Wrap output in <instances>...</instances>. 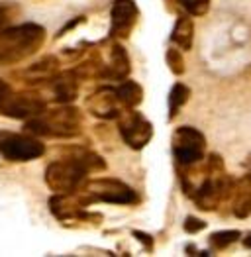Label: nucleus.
<instances>
[{
  "label": "nucleus",
  "instance_id": "obj_24",
  "mask_svg": "<svg viewBox=\"0 0 251 257\" xmlns=\"http://www.w3.org/2000/svg\"><path fill=\"white\" fill-rule=\"evenodd\" d=\"M243 245H245V247H249L251 249V234L247 237H245V239H243Z\"/></svg>",
  "mask_w": 251,
  "mask_h": 257
},
{
  "label": "nucleus",
  "instance_id": "obj_23",
  "mask_svg": "<svg viewBox=\"0 0 251 257\" xmlns=\"http://www.w3.org/2000/svg\"><path fill=\"white\" fill-rule=\"evenodd\" d=\"M8 16H10V12L6 10V6H0V28H2V26H4L6 22L10 20Z\"/></svg>",
  "mask_w": 251,
  "mask_h": 257
},
{
  "label": "nucleus",
  "instance_id": "obj_19",
  "mask_svg": "<svg viewBox=\"0 0 251 257\" xmlns=\"http://www.w3.org/2000/svg\"><path fill=\"white\" fill-rule=\"evenodd\" d=\"M185 8L188 10V14L192 16H204L210 8V0H179Z\"/></svg>",
  "mask_w": 251,
  "mask_h": 257
},
{
  "label": "nucleus",
  "instance_id": "obj_4",
  "mask_svg": "<svg viewBox=\"0 0 251 257\" xmlns=\"http://www.w3.org/2000/svg\"><path fill=\"white\" fill-rule=\"evenodd\" d=\"M173 155L179 167H192L204 159L206 138L192 126H181L173 134Z\"/></svg>",
  "mask_w": 251,
  "mask_h": 257
},
{
  "label": "nucleus",
  "instance_id": "obj_12",
  "mask_svg": "<svg viewBox=\"0 0 251 257\" xmlns=\"http://www.w3.org/2000/svg\"><path fill=\"white\" fill-rule=\"evenodd\" d=\"M171 42L183 51H190L192 42H194V22L188 16H179L177 18V24H175L173 34H171Z\"/></svg>",
  "mask_w": 251,
  "mask_h": 257
},
{
  "label": "nucleus",
  "instance_id": "obj_22",
  "mask_svg": "<svg viewBox=\"0 0 251 257\" xmlns=\"http://www.w3.org/2000/svg\"><path fill=\"white\" fill-rule=\"evenodd\" d=\"M8 96H10V86L6 85L4 81H0V108H2V104L6 102Z\"/></svg>",
  "mask_w": 251,
  "mask_h": 257
},
{
  "label": "nucleus",
  "instance_id": "obj_21",
  "mask_svg": "<svg viewBox=\"0 0 251 257\" xmlns=\"http://www.w3.org/2000/svg\"><path fill=\"white\" fill-rule=\"evenodd\" d=\"M134 236H136V239L140 241V243H144L146 245V249L147 251H151L153 249V237L149 236V234H146V232H140V230H134Z\"/></svg>",
  "mask_w": 251,
  "mask_h": 257
},
{
  "label": "nucleus",
  "instance_id": "obj_16",
  "mask_svg": "<svg viewBox=\"0 0 251 257\" xmlns=\"http://www.w3.org/2000/svg\"><path fill=\"white\" fill-rule=\"evenodd\" d=\"M53 90L59 102H71L77 96V81L73 79V75H63L59 81H55Z\"/></svg>",
  "mask_w": 251,
  "mask_h": 257
},
{
  "label": "nucleus",
  "instance_id": "obj_20",
  "mask_svg": "<svg viewBox=\"0 0 251 257\" xmlns=\"http://www.w3.org/2000/svg\"><path fill=\"white\" fill-rule=\"evenodd\" d=\"M204 228H206V222H204V220H200V218H196V216H187V220H185V232L196 234V232H200V230H204Z\"/></svg>",
  "mask_w": 251,
  "mask_h": 257
},
{
  "label": "nucleus",
  "instance_id": "obj_5",
  "mask_svg": "<svg viewBox=\"0 0 251 257\" xmlns=\"http://www.w3.org/2000/svg\"><path fill=\"white\" fill-rule=\"evenodd\" d=\"M83 193L88 198V202H110V204H136L140 198L132 187L118 179H94L83 185Z\"/></svg>",
  "mask_w": 251,
  "mask_h": 257
},
{
  "label": "nucleus",
  "instance_id": "obj_13",
  "mask_svg": "<svg viewBox=\"0 0 251 257\" xmlns=\"http://www.w3.org/2000/svg\"><path fill=\"white\" fill-rule=\"evenodd\" d=\"M114 94L118 98V102L124 108H136L142 104L144 100V88L138 85L136 81H122V85L114 88Z\"/></svg>",
  "mask_w": 251,
  "mask_h": 257
},
{
  "label": "nucleus",
  "instance_id": "obj_9",
  "mask_svg": "<svg viewBox=\"0 0 251 257\" xmlns=\"http://www.w3.org/2000/svg\"><path fill=\"white\" fill-rule=\"evenodd\" d=\"M138 6L134 0H114L112 4V30L116 38H130L134 26L138 24Z\"/></svg>",
  "mask_w": 251,
  "mask_h": 257
},
{
  "label": "nucleus",
  "instance_id": "obj_14",
  "mask_svg": "<svg viewBox=\"0 0 251 257\" xmlns=\"http://www.w3.org/2000/svg\"><path fill=\"white\" fill-rule=\"evenodd\" d=\"M106 77L116 79V81H124L130 75V57L126 53V49L122 45H114L112 47V65L106 69Z\"/></svg>",
  "mask_w": 251,
  "mask_h": 257
},
{
  "label": "nucleus",
  "instance_id": "obj_7",
  "mask_svg": "<svg viewBox=\"0 0 251 257\" xmlns=\"http://www.w3.org/2000/svg\"><path fill=\"white\" fill-rule=\"evenodd\" d=\"M116 120H118L124 142L132 150H144L149 144V140L153 136V128L142 116V112H136L134 108H126L116 116Z\"/></svg>",
  "mask_w": 251,
  "mask_h": 257
},
{
  "label": "nucleus",
  "instance_id": "obj_11",
  "mask_svg": "<svg viewBox=\"0 0 251 257\" xmlns=\"http://www.w3.org/2000/svg\"><path fill=\"white\" fill-rule=\"evenodd\" d=\"M233 214L237 218H247L251 214V177H243L233 183Z\"/></svg>",
  "mask_w": 251,
  "mask_h": 257
},
{
  "label": "nucleus",
  "instance_id": "obj_15",
  "mask_svg": "<svg viewBox=\"0 0 251 257\" xmlns=\"http://www.w3.org/2000/svg\"><path fill=\"white\" fill-rule=\"evenodd\" d=\"M188 98H190V88L187 85L177 83L171 88V92H169V120L177 118L179 110L183 108L185 102H188Z\"/></svg>",
  "mask_w": 251,
  "mask_h": 257
},
{
  "label": "nucleus",
  "instance_id": "obj_8",
  "mask_svg": "<svg viewBox=\"0 0 251 257\" xmlns=\"http://www.w3.org/2000/svg\"><path fill=\"white\" fill-rule=\"evenodd\" d=\"M0 110L6 116L20 118V120H30V118H36V116H40V114L45 112V102L38 94L26 92V94L8 96Z\"/></svg>",
  "mask_w": 251,
  "mask_h": 257
},
{
  "label": "nucleus",
  "instance_id": "obj_18",
  "mask_svg": "<svg viewBox=\"0 0 251 257\" xmlns=\"http://www.w3.org/2000/svg\"><path fill=\"white\" fill-rule=\"evenodd\" d=\"M165 59H167V65L169 69H171V73L173 75H183L185 71H187V67H185V59H183V55H181V51L179 49H169L167 55H165Z\"/></svg>",
  "mask_w": 251,
  "mask_h": 257
},
{
  "label": "nucleus",
  "instance_id": "obj_17",
  "mask_svg": "<svg viewBox=\"0 0 251 257\" xmlns=\"http://www.w3.org/2000/svg\"><path fill=\"white\" fill-rule=\"evenodd\" d=\"M239 237H241V232H239V230H222V232L210 234L208 241L214 249H224V247H228L231 243H235Z\"/></svg>",
  "mask_w": 251,
  "mask_h": 257
},
{
  "label": "nucleus",
  "instance_id": "obj_10",
  "mask_svg": "<svg viewBox=\"0 0 251 257\" xmlns=\"http://www.w3.org/2000/svg\"><path fill=\"white\" fill-rule=\"evenodd\" d=\"M116 104H120V102H118V98H116V94H114L112 88L100 90V92L94 94V98L88 102L92 114H94V116H100V118H116V116L120 114V110H118Z\"/></svg>",
  "mask_w": 251,
  "mask_h": 257
},
{
  "label": "nucleus",
  "instance_id": "obj_6",
  "mask_svg": "<svg viewBox=\"0 0 251 257\" xmlns=\"http://www.w3.org/2000/svg\"><path fill=\"white\" fill-rule=\"evenodd\" d=\"M45 153V146L40 140L20 134H0V155L8 161H32Z\"/></svg>",
  "mask_w": 251,
  "mask_h": 257
},
{
  "label": "nucleus",
  "instance_id": "obj_2",
  "mask_svg": "<svg viewBox=\"0 0 251 257\" xmlns=\"http://www.w3.org/2000/svg\"><path fill=\"white\" fill-rule=\"evenodd\" d=\"M45 42V30L38 24H24L0 30V67L20 63L34 55Z\"/></svg>",
  "mask_w": 251,
  "mask_h": 257
},
{
  "label": "nucleus",
  "instance_id": "obj_1",
  "mask_svg": "<svg viewBox=\"0 0 251 257\" xmlns=\"http://www.w3.org/2000/svg\"><path fill=\"white\" fill-rule=\"evenodd\" d=\"M106 169L104 159L92 151H83L75 157L53 161L45 169V183L51 191L59 194L77 193L86 181V175Z\"/></svg>",
  "mask_w": 251,
  "mask_h": 257
},
{
  "label": "nucleus",
  "instance_id": "obj_3",
  "mask_svg": "<svg viewBox=\"0 0 251 257\" xmlns=\"http://www.w3.org/2000/svg\"><path fill=\"white\" fill-rule=\"evenodd\" d=\"M81 126V114L75 108H59L53 112H43L36 118L28 120V126L32 134L38 136H55V138H69L75 136Z\"/></svg>",
  "mask_w": 251,
  "mask_h": 257
}]
</instances>
